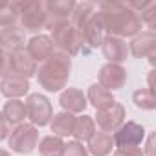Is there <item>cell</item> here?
<instances>
[{
	"instance_id": "836d02e7",
	"label": "cell",
	"mask_w": 156,
	"mask_h": 156,
	"mask_svg": "<svg viewBox=\"0 0 156 156\" xmlns=\"http://www.w3.org/2000/svg\"><path fill=\"white\" fill-rule=\"evenodd\" d=\"M0 156H11V152L6 151V149H0Z\"/></svg>"
},
{
	"instance_id": "6da1fadb",
	"label": "cell",
	"mask_w": 156,
	"mask_h": 156,
	"mask_svg": "<svg viewBox=\"0 0 156 156\" xmlns=\"http://www.w3.org/2000/svg\"><path fill=\"white\" fill-rule=\"evenodd\" d=\"M98 11L101 13L105 33L125 39V37H136L141 33V19L138 13H134L125 2H103L99 4Z\"/></svg>"
},
{
	"instance_id": "d4e9b609",
	"label": "cell",
	"mask_w": 156,
	"mask_h": 156,
	"mask_svg": "<svg viewBox=\"0 0 156 156\" xmlns=\"http://www.w3.org/2000/svg\"><path fill=\"white\" fill-rule=\"evenodd\" d=\"M96 11H98V6L92 4V2L75 4V8H73V11H72V20H70V22H72L77 30H81L83 24L88 20V17H90L92 13H96Z\"/></svg>"
},
{
	"instance_id": "ffe728a7",
	"label": "cell",
	"mask_w": 156,
	"mask_h": 156,
	"mask_svg": "<svg viewBox=\"0 0 156 156\" xmlns=\"http://www.w3.org/2000/svg\"><path fill=\"white\" fill-rule=\"evenodd\" d=\"M44 8L50 15V20H68V17H72L75 2L73 0H48L44 2Z\"/></svg>"
},
{
	"instance_id": "d6a6232c",
	"label": "cell",
	"mask_w": 156,
	"mask_h": 156,
	"mask_svg": "<svg viewBox=\"0 0 156 156\" xmlns=\"http://www.w3.org/2000/svg\"><path fill=\"white\" fill-rule=\"evenodd\" d=\"M6 57H8V53L0 48V79L4 77V70H6Z\"/></svg>"
},
{
	"instance_id": "277c9868",
	"label": "cell",
	"mask_w": 156,
	"mask_h": 156,
	"mask_svg": "<svg viewBox=\"0 0 156 156\" xmlns=\"http://www.w3.org/2000/svg\"><path fill=\"white\" fill-rule=\"evenodd\" d=\"M19 9V20L20 28L24 31H39L48 28L50 24V15L46 13L44 2L42 0H35V2H17Z\"/></svg>"
},
{
	"instance_id": "7402d4cb",
	"label": "cell",
	"mask_w": 156,
	"mask_h": 156,
	"mask_svg": "<svg viewBox=\"0 0 156 156\" xmlns=\"http://www.w3.org/2000/svg\"><path fill=\"white\" fill-rule=\"evenodd\" d=\"M73 123H75V116H73V114L59 112V114H53V118H51V121H50V129H51L53 136L66 138V136H72V132H73Z\"/></svg>"
},
{
	"instance_id": "52a82bcc",
	"label": "cell",
	"mask_w": 156,
	"mask_h": 156,
	"mask_svg": "<svg viewBox=\"0 0 156 156\" xmlns=\"http://www.w3.org/2000/svg\"><path fill=\"white\" fill-rule=\"evenodd\" d=\"M37 73V62L26 53V50L11 51L6 57V70L4 77H22V79H30Z\"/></svg>"
},
{
	"instance_id": "4dcf8cb0",
	"label": "cell",
	"mask_w": 156,
	"mask_h": 156,
	"mask_svg": "<svg viewBox=\"0 0 156 156\" xmlns=\"http://www.w3.org/2000/svg\"><path fill=\"white\" fill-rule=\"evenodd\" d=\"M9 125H8V121H6V118L2 116V112H0V141H4V140H8V136H9Z\"/></svg>"
},
{
	"instance_id": "4fadbf2b",
	"label": "cell",
	"mask_w": 156,
	"mask_h": 156,
	"mask_svg": "<svg viewBox=\"0 0 156 156\" xmlns=\"http://www.w3.org/2000/svg\"><path fill=\"white\" fill-rule=\"evenodd\" d=\"M59 103L62 107V112L68 114H83L88 107L87 96L83 94V90L79 88H64L59 96Z\"/></svg>"
},
{
	"instance_id": "44dd1931",
	"label": "cell",
	"mask_w": 156,
	"mask_h": 156,
	"mask_svg": "<svg viewBox=\"0 0 156 156\" xmlns=\"http://www.w3.org/2000/svg\"><path fill=\"white\" fill-rule=\"evenodd\" d=\"M96 123H94V118L92 116H87V114H81V116H75V123H73V132L72 136L75 138V141H88L94 132H96Z\"/></svg>"
},
{
	"instance_id": "cb8c5ba5",
	"label": "cell",
	"mask_w": 156,
	"mask_h": 156,
	"mask_svg": "<svg viewBox=\"0 0 156 156\" xmlns=\"http://www.w3.org/2000/svg\"><path fill=\"white\" fill-rule=\"evenodd\" d=\"M39 152L41 156H61L62 154V149H64V140L59 138V136H44L39 143Z\"/></svg>"
},
{
	"instance_id": "5b68a950",
	"label": "cell",
	"mask_w": 156,
	"mask_h": 156,
	"mask_svg": "<svg viewBox=\"0 0 156 156\" xmlns=\"http://www.w3.org/2000/svg\"><path fill=\"white\" fill-rule=\"evenodd\" d=\"M37 143H39V130L31 123L17 125L8 136L9 151H13L17 154H30V152H33Z\"/></svg>"
},
{
	"instance_id": "8992f818",
	"label": "cell",
	"mask_w": 156,
	"mask_h": 156,
	"mask_svg": "<svg viewBox=\"0 0 156 156\" xmlns=\"http://www.w3.org/2000/svg\"><path fill=\"white\" fill-rule=\"evenodd\" d=\"M24 105H26V118H30L31 125L35 127L50 125L53 118V108H51V101L44 94H30Z\"/></svg>"
},
{
	"instance_id": "7c38bea8",
	"label": "cell",
	"mask_w": 156,
	"mask_h": 156,
	"mask_svg": "<svg viewBox=\"0 0 156 156\" xmlns=\"http://www.w3.org/2000/svg\"><path fill=\"white\" fill-rule=\"evenodd\" d=\"M79 31H81V35H83V39H85V44H88L90 48L101 46L103 39L107 37L105 26H103V19H101V13H99V11L92 13Z\"/></svg>"
},
{
	"instance_id": "e0dca14e",
	"label": "cell",
	"mask_w": 156,
	"mask_h": 156,
	"mask_svg": "<svg viewBox=\"0 0 156 156\" xmlns=\"http://www.w3.org/2000/svg\"><path fill=\"white\" fill-rule=\"evenodd\" d=\"M30 92V79L22 77H2L0 79V94L8 99H20Z\"/></svg>"
},
{
	"instance_id": "5bb4252c",
	"label": "cell",
	"mask_w": 156,
	"mask_h": 156,
	"mask_svg": "<svg viewBox=\"0 0 156 156\" xmlns=\"http://www.w3.org/2000/svg\"><path fill=\"white\" fill-rule=\"evenodd\" d=\"M24 50H26V53H28L35 62H44V61L55 51V46H53L50 35L39 33V35H33V37L28 41V44H26Z\"/></svg>"
},
{
	"instance_id": "9c48e42d",
	"label": "cell",
	"mask_w": 156,
	"mask_h": 156,
	"mask_svg": "<svg viewBox=\"0 0 156 156\" xmlns=\"http://www.w3.org/2000/svg\"><path fill=\"white\" fill-rule=\"evenodd\" d=\"M127 83V70L121 64H114V62H107L99 68L98 73V85L108 92H116L119 88H123Z\"/></svg>"
},
{
	"instance_id": "484cf974",
	"label": "cell",
	"mask_w": 156,
	"mask_h": 156,
	"mask_svg": "<svg viewBox=\"0 0 156 156\" xmlns=\"http://www.w3.org/2000/svg\"><path fill=\"white\" fill-rule=\"evenodd\" d=\"M19 22V9L15 2H0V28L17 26Z\"/></svg>"
},
{
	"instance_id": "ac0fdd59",
	"label": "cell",
	"mask_w": 156,
	"mask_h": 156,
	"mask_svg": "<svg viewBox=\"0 0 156 156\" xmlns=\"http://www.w3.org/2000/svg\"><path fill=\"white\" fill-rule=\"evenodd\" d=\"M114 140H112V134L108 132H103V130H96L94 136L88 140V154L92 156H108L114 149Z\"/></svg>"
},
{
	"instance_id": "3957f363",
	"label": "cell",
	"mask_w": 156,
	"mask_h": 156,
	"mask_svg": "<svg viewBox=\"0 0 156 156\" xmlns=\"http://www.w3.org/2000/svg\"><path fill=\"white\" fill-rule=\"evenodd\" d=\"M48 30L51 31L50 39H51L53 46L57 48V51H61L68 57H73L81 51L85 39H83L81 31L70 20H50Z\"/></svg>"
},
{
	"instance_id": "7a4b0ae2",
	"label": "cell",
	"mask_w": 156,
	"mask_h": 156,
	"mask_svg": "<svg viewBox=\"0 0 156 156\" xmlns=\"http://www.w3.org/2000/svg\"><path fill=\"white\" fill-rule=\"evenodd\" d=\"M72 72V57L53 51L39 68H37V81L41 88L46 92H62L68 85Z\"/></svg>"
},
{
	"instance_id": "9a60e30c",
	"label": "cell",
	"mask_w": 156,
	"mask_h": 156,
	"mask_svg": "<svg viewBox=\"0 0 156 156\" xmlns=\"http://www.w3.org/2000/svg\"><path fill=\"white\" fill-rule=\"evenodd\" d=\"M101 50H103L105 59L108 62H114V64H121L129 57V44L123 39H118V37H112V35H107L103 39Z\"/></svg>"
},
{
	"instance_id": "8fae6325",
	"label": "cell",
	"mask_w": 156,
	"mask_h": 156,
	"mask_svg": "<svg viewBox=\"0 0 156 156\" xmlns=\"http://www.w3.org/2000/svg\"><path fill=\"white\" fill-rule=\"evenodd\" d=\"M129 53H132L136 59H145L149 57L151 64H154V55H156V33L154 31H141L136 37H132L129 44Z\"/></svg>"
},
{
	"instance_id": "83f0119b",
	"label": "cell",
	"mask_w": 156,
	"mask_h": 156,
	"mask_svg": "<svg viewBox=\"0 0 156 156\" xmlns=\"http://www.w3.org/2000/svg\"><path fill=\"white\" fill-rule=\"evenodd\" d=\"M61 156H88V151H87V147L81 141L73 140V141L64 143V149H62Z\"/></svg>"
},
{
	"instance_id": "2e32d148",
	"label": "cell",
	"mask_w": 156,
	"mask_h": 156,
	"mask_svg": "<svg viewBox=\"0 0 156 156\" xmlns=\"http://www.w3.org/2000/svg\"><path fill=\"white\" fill-rule=\"evenodd\" d=\"M24 44H26V31L20 26L2 28V31H0V48L6 53L24 50Z\"/></svg>"
},
{
	"instance_id": "603a6c76",
	"label": "cell",
	"mask_w": 156,
	"mask_h": 156,
	"mask_svg": "<svg viewBox=\"0 0 156 156\" xmlns=\"http://www.w3.org/2000/svg\"><path fill=\"white\" fill-rule=\"evenodd\" d=\"M2 116L6 118L8 125H20L26 119V105L20 99H8V103H4L2 108Z\"/></svg>"
},
{
	"instance_id": "4316f807",
	"label": "cell",
	"mask_w": 156,
	"mask_h": 156,
	"mask_svg": "<svg viewBox=\"0 0 156 156\" xmlns=\"http://www.w3.org/2000/svg\"><path fill=\"white\" fill-rule=\"evenodd\" d=\"M132 101L140 110H154L156 108V98L154 92L149 88H138L132 94Z\"/></svg>"
},
{
	"instance_id": "f546056e",
	"label": "cell",
	"mask_w": 156,
	"mask_h": 156,
	"mask_svg": "<svg viewBox=\"0 0 156 156\" xmlns=\"http://www.w3.org/2000/svg\"><path fill=\"white\" fill-rule=\"evenodd\" d=\"M114 156H143V149L140 147H118Z\"/></svg>"
},
{
	"instance_id": "f1b7e54d",
	"label": "cell",
	"mask_w": 156,
	"mask_h": 156,
	"mask_svg": "<svg viewBox=\"0 0 156 156\" xmlns=\"http://www.w3.org/2000/svg\"><path fill=\"white\" fill-rule=\"evenodd\" d=\"M141 24H147L149 26V31H154V24H156V2H151L141 13Z\"/></svg>"
},
{
	"instance_id": "d6986e66",
	"label": "cell",
	"mask_w": 156,
	"mask_h": 156,
	"mask_svg": "<svg viewBox=\"0 0 156 156\" xmlns=\"http://www.w3.org/2000/svg\"><path fill=\"white\" fill-rule=\"evenodd\" d=\"M87 101L96 108V110H101V108H107V107H110L112 103H116V99H114V96H112V92H108V90H105V88H101L98 83H94V85H90L88 87V90H87Z\"/></svg>"
},
{
	"instance_id": "30bf717a",
	"label": "cell",
	"mask_w": 156,
	"mask_h": 156,
	"mask_svg": "<svg viewBox=\"0 0 156 156\" xmlns=\"http://www.w3.org/2000/svg\"><path fill=\"white\" fill-rule=\"evenodd\" d=\"M112 140L116 147H140L145 140V129L136 121H125L114 132Z\"/></svg>"
},
{
	"instance_id": "1f68e13d",
	"label": "cell",
	"mask_w": 156,
	"mask_h": 156,
	"mask_svg": "<svg viewBox=\"0 0 156 156\" xmlns=\"http://www.w3.org/2000/svg\"><path fill=\"white\" fill-rule=\"evenodd\" d=\"M152 151H154V134H151V136L147 138V147H145V151H143V156H154Z\"/></svg>"
},
{
	"instance_id": "ba28073f",
	"label": "cell",
	"mask_w": 156,
	"mask_h": 156,
	"mask_svg": "<svg viewBox=\"0 0 156 156\" xmlns=\"http://www.w3.org/2000/svg\"><path fill=\"white\" fill-rule=\"evenodd\" d=\"M94 123L99 127V130L103 132H116L123 123H125V107L121 103H112L110 107L107 108H101L98 110L96 118H94Z\"/></svg>"
}]
</instances>
